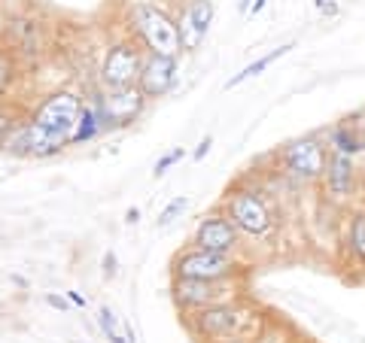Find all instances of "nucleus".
<instances>
[{
  "mask_svg": "<svg viewBox=\"0 0 365 343\" xmlns=\"http://www.w3.org/2000/svg\"><path fill=\"white\" fill-rule=\"evenodd\" d=\"M98 322H101V328H104V334L110 337V343H128V340H125V337L119 334V328H116V316H113L110 307H101Z\"/></svg>",
  "mask_w": 365,
  "mask_h": 343,
  "instance_id": "412c9836",
  "label": "nucleus"
},
{
  "mask_svg": "<svg viewBox=\"0 0 365 343\" xmlns=\"http://www.w3.org/2000/svg\"><path fill=\"white\" fill-rule=\"evenodd\" d=\"M265 4H268V0H253V6H250V13H262V9H265Z\"/></svg>",
  "mask_w": 365,
  "mask_h": 343,
  "instance_id": "c756f323",
  "label": "nucleus"
},
{
  "mask_svg": "<svg viewBox=\"0 0 365 343\" xmlns=\"http://www.w3.org/2000/svg\"><path fill=\"white\" fill-rule=\"evenodd\" d=\"M356 174H359V170H356V164H353V158L329 149L323 186H326V191L332 194L335 201H347L350 194L356 191Z\"/></svg>",
  "mask_w": 365,
  "mask_h": 343,
  "instance_id": "ddd939ff",
  "label": "nucleus"
},
{
  "mask_svg": "<svg viewBox=\"0 0 365 343\" xmlns=\"http://www.w3.org/2000/svg\"><path fill=\"white\" fill-rule=\"evenodd\" d=\"M177 70H180L177 58L146 52L140 79H137V88H140L150 100H153V97H165L168 91H174V85H177Z\"/></svg>",
  "mask_w": 365,
  "mask_h": 343,
  "instance_id": "f8f14e48",
  "label": "nucleus"
},
{
  "mask_svg": "<svg viewBox=\"0 0 365 343\" xmlns=\"http://www.w3.org/2000/svg\"><path fill=\"white\" fill-rule=\"evenodd\" d=\"M317 6H319V13H323V16H338V4H335V0H317Z\"/></svg>",
  "mask_w": 365,
  "mask_h": 343,
  "instance_id": "a878e982",
  "label": "nucleus"
},
{
  "mask_svg": "<svg viewBox=\"0 0 365 343\" xmlns=\"http://www.w3.org/2000/svg\"><path fill=\"white\" fill-rule=\"evenodd\" d=\"M177 4H189V0H177Z\"/></svg>",
  "mask_w": 365,
  "mask_h": 343,
  "instance_id": "2f4dec72",
  "label": "nucleus"
},
{
  "mask_svg": "<svg viewBox=\"0 0 365 343\" xmlns=\"http://www.w3.org/2000/svg\"><path fill=\"white\" fill-rule=\"evenodd\" d=\"M19 122H21L19 107L13 104V100H0V149H4L6 137L13 134V128H16Z\"/></svg>",
  "mask_w": 365,
  "mask_h": 343,
  "instance_id": "aec40b11",
  "label": "nucleus"
},
{
  "mask_svg": "<svg viewBox=\"0 0 365 343\" xmlns=\"http://www.w3.org/2000/svg\"><path fill=\"white\" fill-rule=\"evenodd\" d=\"M131 33L137 37L143 52L153 55H168V58H180L182 46H180V31L177 19L168 9L150 4V0H137L128 13Z\"/></svg>",
  "mask_w": 365,
  "mask_h": 343,
  "instance_id": "f257e3e1",
  "label": "nucleus"
},
{
  "mask_svg": "<svg viewBox=\"0 0 365 343\" xmlns=\"http://www.w3.org/2000/svg\"><path fill=\"white\" fill-rule=\"evenodd\" d=\"M67 301H71L73 307H86V298L79 292H67Z\"/></svg>",
  "mask_w": 365,
  "mask_h": 343,
  "instance_id": "c85d7f7f",
  "label": "nucleus"
},
{
  "mask_svg": "<svg viewBox=\"0 0 365 343\" xmlns=\"http://www.w3.org/2000/svg\"><path fill=\"white\" fill-rule=\"evenodd\" d=\"M177 31H180V46H182V52H198L204 40H207V33H204L195 21H192L189 16V9L182 6L180 13H177Z\"/></svg>",
  "mask_w": 365,
  "mask_h": 343,
  "instance_id": "f3484780",
  "label": "nucleus"
},
{
  "mask_svg": "<svg viewBox=\"0 0 365 343\" xmlns=\"http://www.w3.org/2000/svg\"><path fill=\"white\" fill-rule=\"evenodd\" d=\"M67 146H71V137L46 131L34 119H21L13 128V134L6 137L4 152L16 155V158H49V155H58L61 149H67Z\"/></svg>",
  "mask_w": 365,
  "mask_h": 343,
  "instance_id": "423d86ee",
  "label": "nucleus"
},
{
  "mask_svg": "<svg viewBox=\"0 0 365 343\" xmlns=\"http://www.w3.org/2000/svg\"><path fill=\"white\" fill-rule=\"evenodd\" d=\"M46 301H49V304L55 307V310H64V307H67V304H71V301H67V298H64V295H61V298H58V295H46Z\"/></svg>",
  "mask_w": 365,
  "mask_h": 343,
  "instance_id": "bb28decb",
  "label": "nucleus"
},
{
  "mask_svg": "<svg viewBox=\"0 0 365 343\" xmlns=\"http://www.w3.org/2000/svg\"><path fill=\"white\" fill-rule=\"evenodd\" d=\"M347 249L350 255L365 265V210H356L347 222Z\"/></svg>",
  "mask_w": 365,
  "mask_h": 343,
  "instance_id": "6ab92c4d",
  "label": "nucleus"
},
{
  "mask_svg": "<svg viewBox=\"0 0 365 343\" xmlns=\"http://www.w3.org/2000/svg\"><path fill=\"white\" fill-rule=\"evenodd\" d=\"M146 100L150 97L134 85V88H119V91H98L91 97V107L98 112L101 131H119L140 119V112L146 110Z\"/></svg>",
  "mask_w": 365,
  "mask_h": 343,
  "instance_id": "39448f33",
  "label": "nucleus"
},
{
  "mask_svg": "<svg viewBox=\"0 0 365 343\" xmlns=\"http://www.w3.org/2000/svg\"><path fill=\"white\" fill-rule=\"evenodd\" d=\"M210 146H213V137H204V140L198 143V149L192 152V158H195V162H204V155L210 152Z\"/></svg>",
  "mask_w": 365,
  "mask_h": 343,
  "instance_id": "393cba45",
  "label": "nucleus"
},
{
  "mask_svg": "<svg viewBox=\"0 0 365 343\" xmlns=\"http://www.w3.org/2000/svg\"><path fill=\"white\" fill-rule=\"evenodd\" d=\"M237 6H241V13H250V6H253V0H241V4H237Z\"/></svg>",
  "mask_w": 365,
  "mask_h": 343,
  "instance_id": "7c9ffc66",
  "label": "nucleus"
},
{
  "mask_svg": "<svg viewBox=\"0 0 365 343\" xmlns=\"http://www.w3.org/2000/svg\"><path fill=\"white\" fill-rule=\"evenodd\" d=\"M189 325L198 337L204 340H225L241 334V328L247 325V310L241 304L228 301V304H216V307H204L189 316Z\"/></svg>",
  "mask_w": 365,
  "mask_h": 343,
  "instance_id": "6e6552de",
  "label": "nucleus"
},
{
  "mask_svg": "<svg viewBox=\"0 0 365 343\" xmlns=\"http://www.w3.org/2000/svg\"><path fill=\"white\" fill-rule=\"evenodd\" d=\"M83 107H86V100L76 95V91H52L49 97H43L40 100V107L31 112V119L40 125V128L46 131H55V134H64V137H71L73 128H76V122L79 116H83Z\"/></svg>",
  "mask_w": 365,
  "mask_h": 343,
  "instance_id": "0eeeda50",
  "label": "nucleus"
},
{
  "mask_svg": "<svg viewBox=\"0 0 365 343\" xmlns=\"http://www.w3.org/2000/svg\"><path fill=\"white\" fill-rule=\"evenodd\" d=\"M125 222H128V225H137V222H140V210H137V207H128V213H125Z\"/></svg>",
  "mask_w": 365,
  "mask_h": 343,
  "instance_id": "cd10ccee",
  "label": "nucleus"
},
{
  "mask_svg": "<svg viewBox=\"0 0 365 343\" xmlns=\"http://www.w3.org/2000/svg\"><path fill=\"white\" fill-rule=\"evenodd\" d=\"M237 285L235 280H220V283H201V280H174V301L182 310H204V307L228 304L235 301Z\"/></svg>",
  "mask_w": 365,
  "mask_h": 343,
  "instance_id": "9d476101",
  "label": "nucleus"
},
{
  "mask_svg": "<svg viewBox=\"0 0 365 343\" xmlns=\"http://www.w3.org/2000/svg\"><path fill=\"white\" fill-rule=\"evenodd\" d=\"M182 155H186V149H174V152L162 155V158H158V162H155V167H153V176H155V179H162V176L168 174V170H170V167H174V164L180 162Z\"/></svg>",
  "mask_w": 365,
  "mask_h": 343,
  "instance_id": "5701e85b",
  "label": "nucleus"
},
{
  "mask_svg": "<svg viewBox=\"0 0 365 343\" xmlns=\"http://www.w3.org/2000/svg\"><path fill=\"white\" fill-rule=\"evenodd\" d=\"M104 277L107 280L116 277V253H113V249H110V253H104Z\"/></svg>",
  "mask_w": 365,
  "mask_h": 343,
  "instance_id": "b1692460",
  "label": "nucleus"
},
{
  "mask_svg": "<svg viewBox=\"0 0 365 343\" xmlns=\"http://www.w3.org/2000/svg\"><path fill=\"white\" fill-rule=\"evenodd\" d=\"M329 146H332V152L356 158L365 152V134H362L359 125L338 122V125H332V131H329Z\"/></svg>",
  "mask_w": 365,
  "mask_h": 343,
  "instance_id": "4468645a",
  "label": "nucleus"
},
{
  "mask_svg": "<svg viewBox=\"0 0 365 343\" xmlns=\"http://www.w3.org/2000/svg\"><path fill=\"white\" fill-rule=\"evenodd\" d=\"M283 167L289 170V176L302 179V182H317L326 174V162H329V149L319 137H299L283 149Z\"/></svg>",
  "mask_w": 365,
  "mask_h": 343,
  "instance_id": "1a4fd4ad",
  "label": "nucleus"
},
{
  "mask_svg": "<svg viewBox=\"0 0 365 343\" xmlns=\"http://www.w3.org/2000/svg\"><path fill=\"white\" fill-rule=\"evenodd\" d=\"M222 213L235 222L237 231L247 234V237H265L274 228V216H271L268 201L262 198L256 189H244V186L232 189L225 194Z\"/></svg>",
  "mask_w": 365,
  "mask_h": 343,
  "instance_id": "7ed1b4c3",
  "label": "nucleus"
},
{
  "mask_svg": "<svg viewBox=\"0 0 365 343\" xmlns=\"http://www.w3.org/2000/svg\"><path fill=\"white\" fill-rule=\"evenodd\" d=\"M292 49H295V43H283V46H277V49H271L268 55H262V58H256L253 64H247L241 73H237V76H232V79H228V83H225V91L237 88L241 83H247V79H253V76H259V73H265V70H268V67H271L274 61H277V58H283V55H287V52H292Z\"/></svg>",
  "mask_w": 365,
  "mask_h": 343,
  "instance_id": "2eb2a0df",
  "label": "nucleus"
},
{
  "mask_svg": "<svg viewBox=\"0 0 365 343\" xmlns=\"http://www.w3.org/2000/svg\"><path fill=\"white\" fill-rule=\"evenodd\" d=\"M146 52L140 49V43L134 40H116L107 46L104 61L98 70L101 91H119V88H134L143 70Z\"/></svg>",
  "mask_w": 365,
  "mask_h": 343,
  "instance_id": "f03ea898",
  "label": "nucleus"
},
{
  "mask_svg": "<svg viewBox=\"0 0 365 343\" xmlns=\"http://www.w3.org/2000/svg\"><path fill=\"white\" fill-rule=\"evenodd\" d=\"M186 207H189V201L180 194V198H174V201H170L162 213H158V219H155V222H158V225H170V222H174L180 213H186Z\"/></svg>",
  "mask_w": 365,
  "mask_h": 343,
  "instance_id": "4be33fe9",
  "label": "nucleus"
},
{
  "mask_svg": "<svg viewBox=\"0 0 365 343\" xmlns=\"http://www.w3.org/2000/svg\"><path fill=\"white\" fill-rule=\"evenodd\" d=\"M19 76H21L19 55L13 52V46H0V100H6L13 95Z\"/></svg>",
  "mask_w": 365,
  "mask_h": 343,
  "instance_id": "dca6fc26",
  "label": "nucleus"
},
{
  "mask_svg": "<svg viewBox=\"0 0 365 343\" xmlns=\"http://www.w3.org/2000/svg\"><path fill=\"white\" fill-rule=\"evenodd\" d=\"M241 273V265L235 255H220L207 253V249L189 246L174 258V280H201V283H220V280H235Z\"/></svg>",
  "mask_w": 365,
  "mask_h": 343,
  "instance_id": "20e7f679",
  "label": "nucleus"
},
{
  "mask_svg": "<svg viewBox=\"0 0 365 343\" xmlns=\"http://www.w3.org/2000/svg\"><path fill=\"white\" fill-rule=\"evenodd\" d=\"M98 134H104L101 131V122H98V112H95V107L86 100V107H83V116H79V122H76V128H73V134H71V146H83V143H91Z\"/></svg>",
  "mask_w": 365,
  "mask_h": 343,
  "instance_id": "a211bd4d",
  "label": "nucleus"
},
{
  "mask_svg": "<svg viewBox=\"0 0 365 343\" xmlns=\"http://www.w3.org/2000/svg\"><path fill=\"white\" fill-rule=\"evenodd\" d=\"M237 237L241 231L235 228V222L225 213H210L195 225L192 234V246L207 249V253H220V255H235L237 253Z\"/></svg>",
  "mask_w": 365,
  "mask_h": 343,
  "instance_id": "9b49d317",
  "label": "nucleus"
}]
</instances>
